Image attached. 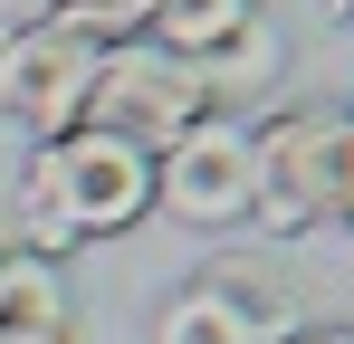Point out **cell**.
Masks as SVG:
<instances>
[{"instance_id": "5bb4252c", "label": "cell", "mask_w": 354, "mask_h": 344, "mask_svg": "<svg viewBox=\"0 0 354 344\" xmlns=\"http://www.w3.org/2000/svg\"><path fill=\"white\" fill-rule=\"evenodd\" d=\"M297 344H354V325H326V335H297Z\"/></svg>"}, {"instance_id": "ba28073f", "label": "cell", "mask_w": 354, "mask_h": 344, "mask_svg": "<svg viewBox=\"0 0 354 344\" xmlns=\"http://www.w3.org/2000/svg\"><path fill=\"white\" fill-rule=\"evenodd\" d=\"M192 77H201L211 115H239V124H249V106H268V86L288 77V39H278L268 19H249V29H239V39H221Z\"/></svg>"}, {"instance_id": "9c48e42d", "label": "cell", "mask_w": 354, "mask_h": 344, "mask_svg": "<svg viewBox=\"0 0 354 344\" xmlns=\"http://www.w3.org/2000/svg\"><path fill=\"white\" fill-rule=\"evenodd\" d=\"M249 19H259V0H153V10H144V48L201 67V57L221 48V39H239Z\"/></svg>"}, {"instance_id": "9a60e30c", "label": "cell", "mask_w": 354, "mask_h": 344, "mask_svg": "<svg viewBox=\"0 0 354 344\" xmlns=\"http://www.w3.org/2000/svg\"><path fill=\"white\" fill-rule=\"evenodd\" d=\"M316 10H326V19H354V0H316Z\"/></svg>"}, {"instance_id": "277c9868", "label": "cell", "mask_w": 354, "mask_h": 344, "mask_svg": "<svg viewBox=\"0 0 354 344\" xmlns=\"http://www.w3.org/2000/svg\"><path fill=\"white\" fill-rule=\"evenodd\" d=\"M153 211H173L182 229L249 220V124L239 115H201L173 153H153Z\"/></svg>"}, {"instance_id": "30bf717a", "label": "cell", "mask_w": 354, "mask_h": 344, "mask_svg": "<svg viewBox=\"0 0 354 344\" xmlns=\"http://www.w3.org/2000/svg\"><path fill=\"white\" fill-rule=\"evenodd\" d=\"M153 344H249V335L230 325V306L192 278V287H173V296L153 306Z\"/></svg>"}, {"instance_id": "8992f818", "label": "cell", "mask_w": 354, "mask_h": 344, "mask_svg": "<svg viewBox=\"0 0 354 344\" xmlns=\"http://www.w3.org/2000/svg\"><path fill=\"white\" fill-rule=\"evenodd\" d=\"M201 287L230 306V325L249 344H297L306 335V296H297V278L278 268V258H211Z\"/></svg>"}, {"instance_id": "8fae6325", "label": "cell", "mask_w": 354, "mask_h": 344, "mask_svg": "<svg viewBox=\"0 0 354 344\" xmlns=\"http://www.w3.org/2000/svg\"><path fill=\"white\" fill-rule=\"evenodd\" d=\"M10 77H19V29L0 19V115H10Z\"/></svg>"}, {"instance_id": "4fadbf2b", "label": "cell", "mask_w": 354, "mask_h": 344, "mask_svg": "<svg viewBox=\"0 0 354 344\" xmlns=\"http://www.w3.org/2000/svg\"><path fill=\"white\" fill-rule=\"evenodd\" d=\"M345 229H354V115H345Z\"/></svg>"}, {"instance_id": "5b68a950", "label": "cell", "mask_w": 354, "mask_h": 344, "mask_svg": "<svg viewBox=\"0 0 354 344\" xmlns=\"http://www.w3.org/2000/svg\"><path fill=\"white\" fill-rule=\"evenodd\" d=\"M96 57L86 39H67V29H19V77H10V115L39 134V144H58V134H77L86 124V86H96Z\"/></svg>"}, {"instance_id": "52a82bcc", "label": "cell", "mask_w": 354, "mask_h": 344, "mask_svg": "<svg viewBox=\"0 0 354 344\" xmlns=\"http://www.w3.org/2000/svg\"><path fill=\"white\" fill-rule=\"evenodd\" d=\"M0 344H77V296L48 258L0 249Z\"/></svg>"}, {"instance_id": "3957f363", "label": "cell", "mask_w": 354, "mask_h": 344, "mask_svg": "<svg viewBox=\"0 0 354 344\" xmlns=\"http://www.w3.org/2000/svg\"><path fill=\"white\" fill-rule=\"evenodd\" d=\"M201 115H211V96H201V77H192L182 57L144 48V39L96 57V86H86V124H96V134H115L134 153H173Z\"/></svg>"}, {"instance_id": "7c38bea8", "label": "cell", "mask_w": 354, "mask_h": 344, "mask_svg": "<svg viewBox=\"0 0 354 344\" xmlns=\"http://www.w3.org/2000/svg\"><path fill=\"white\" fill-rule=\"evenodd\" d=\"M39 10H153V0H39Z\"/></svg>"}, {"instance_id": "7a4b0ae2", "label": "cell", "mask_w": 354, "mask_h": 344, "mask_svg": "<svg viewBox=\"0 0 354 344\" xmlns=\"http://www.w3.org/2000/svg\"><path fill=\"white\" fill-rule=\"evenodd\" d=\"M345 220V115L288 106L249 124V229L259 239H306Z\"/></svg>"}, {"instance_id": "6da1fadb", "label": "cell", "mask_w": 354, "mask_h": 344, "mask_svg": "<svg viewBox=\"0 0 354 344\" xmlns=\"http://www.w3.org/2000/svg\"><path fill=\"white\" fill-rule=\"evenodd\" d=\"M134 220H153V153H134L115 134L77 124L58 144H39L19 172V258H48L86 239H124Z\"/></svg>"}]
</instances>
